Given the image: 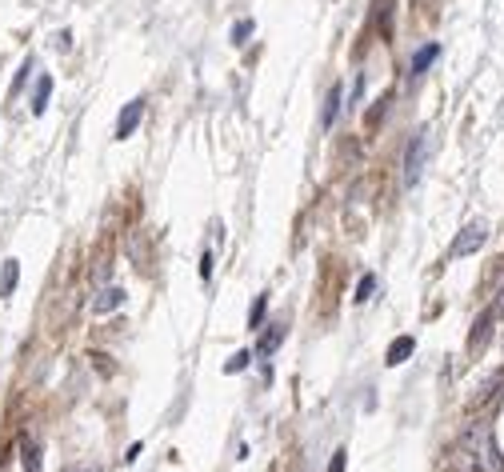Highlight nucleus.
Returning a JSON list of instances; mask_svg holds the SVG:
<instances>
[{"instance_id": "nucleus-16", "label": "nucleus", "mask_w": 504, "mask_h": 472, "mask_svg": "<svg viewBox=\"0 0 504 472\" xmlns=\"http://www.w3.org/2000/svg\"><path fill=\"white\" fill-rule=\"evenodd\" d=\"M252 29H257L252 20H236V24H232V44H248V36H252Z\"/></svg>"}, {"instance_id": "nucleus-1", "label": "nucleus", "mask_w": 504, "mask_h": 472, "mask_svg": "<svg viewBox=\"0 0 504 472\" xmlns=\"http://www.w3.org/2000/svg\"><path fill=\"white\" fill-rule=\"evenodd\" d=\"M428 152H432V132L421 129L405 148V184H421L424 164H428Z\"/></svg>"}, {"instance_id": "nucleus-4", "label": "nucleus", "mask_w": 504, "mask_h": 472, "mask_svg": "<svg viewBox=\"0 0 504 472\" xmlns=\"http://www.w3.org/2000/svg\"><path fill=\"white\" fill-rule=\"evenodd\" d=\"M140 116H145V100L136 97V100L124 104V113L116 116V140H129L132 132L140 129Z\"/></svg>"}, {"instance_id": "nucleus-10", "label": "nucleus", "mask_w": 504, "mask_h": 472, "mask_svg": "<svg viewBox=\"0 0 504 472\" xmlns=\"http://www.w3.org/2000/svg\"><path fill=\"white\" fill-rule=\"evenodd\" d=\"M341 84H332V88H328V97H325V116H320V120H325V129H332V124H336V116H341Z\"/></svg>"}, {"instance_id": "nucleus-6", "label": "nucleus", "mask_w": 504, "mask_h": 472, "mask_svg": "<svg viewBox=\"0 0 504 472\" xmlns=\"http://www.w3.org/2000/svg\"><path fill=\"white\" fill-rule=\"evenodd\" d=\"M49 97H52V76L44 72V76H36V88H33V116H44Z\"/></svg>"}, {"instance_id": "nucleus-19", "label": "nucleus", "mask_w": 504, "mask_h": 472, "mask_svg": "<svg viewBox=\"0 0 504 472\" xmlns=\"http://www.w3.org/2000/svg\"><path fill=\"white\" fill-rule=\"evenodd\" d=\"M29 72H33V60H24V65H20V72H17V81H13V97H17L20 88H24V81H29Z\"/></svg>"}, {"instance_id": "nucleus-11", "label": "nucleus", "mask_w": 504, "mask_h": 472, "mask_svg": "<svg viewBox=\"0 0 504 472\" xmlns=\"http://www.w3.org/2000/svg\"><path fill=\"white\" fill-rule=\"evenodd\" d=\"M437 56H440V44H424V49L416 52L412 60H408V72H412V76H421V72H424V68H428V65H432Z\"/></svg>"}, {"instance_id": "nucleus-9", "label": "nucleus", "mask_w": 504, "mask_h": 472, "mask_svg": "<svg viewBox=\"0 0 504 472\" xmlns=\"http://www.w3.org/2000/svg\"><path fill=\"white\" fill-rule=\"evenodd\" d=\"M492 320H496V312H492V309H488L485 316L476 320V328H472V341H469V348H472V352H480V348H485L488 332H492Z\"/></svg>"}, {"instance_id": "nucleus-8", "label": "nucleus", "mask_w": 504, "mask_h": 472, "mask_svg": "<svg viewBox=\"0 0 504 472\" xmlns=\"http://www.w3.org/2000/svg\"><path fill=\"white\" fill-rule=\"evenodd\" d=\"M284 332H288L284 325H268V332H264L261 344H257V357H273L280 348V341H284Z\"/></svg>"}, {"instance_id": "nucleus-7", "label": "nucleus", "mask_w": 504, "mask_h": 472, "mask_svg": "<svg viewBox=\"0 0 504 472\" xmlns=\"http://www.w3.org/2000/svg\"><path fill=\"white\" fill-rule=\"evenodd\" d=\"M120 304H124V288H104V293L92 300V312H97V316H104V312H116Z\"/></svg>"}, {"instance_id": "nucleus-20", "label": "nucleus", "mask_w": 504, "mask_h": 472, "mask_svg": "<svg viewBox=\"0 0 504 472\" xmlns=\"http://www.w3.org/2000/svg\"><path fill=\"white\" fill-rule=\"evenodd\" d=\"M344 460H348V453H344V448H336V453H332V460H328V472H344Z\"/></svg>"}, {"instance_id": "nucleus-21", "label": "nucleus", "mask_w": 504, "mask_h": 472, "mask_svg": "<svg viewBox=\"0 0 504 472\" xmlns=\"http://www.w3.org/2000/svg\"><path fill=\"white\" fill-rule=\"evenodd\" d=\"M200 277H204V280L212 277V252H204V257H200Z\"/></svg>"}, {"instance_id": "nucleus-15", "label": "nucleus", "mask_w": 504, "mask_h": 472, "mask_svg": "<svg viewBox=\"0 0 504 472\" xmlns=\"http://www.w3.org/2000/svg\"><path fill=\"white\" fill-rule=\"evenodd\" d=\"M501 384H504V368H501V373H492L485 384H480V392H476V405H485V400H488V396H492L496 389H501Z\"/></svg>"}, {"instance_id": "nucleus-12", "label": "nucleus", "mask_w": 504, "mask_h": 472, "mask_svg": "<svg viewBox=\"0 0 504 472\" xmlns=\"http://www.w3.org/2000/svg\"><path fill=\"white\" fill-rule=\"evenodd\" d=\"M20 464H24V472H40V448H36V440L20 437Z\"/></svg>"}, {"instance_id": "nucleus-18", "label": "nucleus", "mask_w": 504, "mask_h": 472, "mask_svg": "<svg viewBox=\"0 0 504 472\" xmlns=\"http://www.w3.org/2000/svg\"><path fill=\"white\" fill-rule=\"evenodd\" d=\"M373 288H376V277H373V272H368V277H360V284H357V296H352V300H357V304H364V300L373 296Z\"/></svg>"}, {"instance_id": "nucleus-5", "label": "nucleus", "mask_w": 504, "mask_h": 472, "mask_svg": "<svg viewBox=\"0 0 504 472\" xmlns=\"http://www.w3.org/2000/svg\"><path fill=\"white\" fill-rule=\"evenodd\" d=\"M412 352H416V341H412V336H396V341L389 344V352H384V364L396 368V364H405Z\"/></svg>"}, {"instance_id": "nucleus-3", "label": "nucleus", "mask_w": 504, "mask_h": 472, "mask_svg": "<svg viewBox=\"0 0 504 472\" xmlns=\"http://www.w3.org/2000/svg\"><path fill=\"white\" fill-rule=\"evenodd\" d=\"M488 241V225L485 220H472V225L460 228V236L453 241V257H472L476 248H485Z\"/></svg>"}, {"instance_id": "nucleus-14", "label": "nucleus", "mask_w": 504, "mask_h": 472, "mask_svg": "<svg viewBox=\"0 0 504 472\" xmlns=\"http://www.w3.org/2000/svg\"><path fill=\"white\" fill-rule=\"evenodd\" d=\"M264 312H268V296H257L252 309H248V328H261L264 325Z\"/></svg>"}, {"instance_id": "nucleus-17", "label": "nucleus", "mask_w": 504, "mask_h": 472, "mask_svg": "<svg viewBox=\"0 0 504 472\" xmlns=\"http://www.w3.org/2000/svg\"><path fill=\"white\" fill-rule=\"evenodd\" d=\"M248 364H252V352H236V357L225 364V373H228V376H236V373H244Z\"/></svg>"}, {"instance_id": "nucleus-2", "label": "nucleus", "mask_w": 504, "mask_h": 472, "mask_svg": "<svg viewBox=\"0 0 504 472\" xmlns=\"http://www.w3.org/2000/svg\"><path fill=\"white\" fill-rule=\"evenodd\" d=\"M480 437H485V432H469V437L448 453V472H488L485 460H480V448H476Z\"/></svg>"}, {"instance_id": "nucleus-13", "label": "nucleus", "mask_w": 504, "mask_h": 472, "mask_svg": "<svg viewBox=\"0 0 504 472\" xmlns=\"http://www.w3.org/2000/svg\"><path fill=\"white\" fill-rule=\"evenodd\" d=\"M17 280H20V264L17 261H4V268H0V300H4V296H13Z\"/></svg>"}]
</instances>
